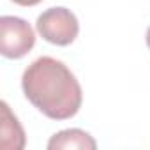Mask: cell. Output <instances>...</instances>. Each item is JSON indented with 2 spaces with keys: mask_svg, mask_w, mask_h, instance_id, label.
<instances>
[{
  "mask_svg": "<svg viewBox=\"0 0 150 150\" xmlns=\"http://www.w3.org/2000/svg\"><path fill=\"white\" fill-rule=\"evenodd\" d=\"M50 150H60V148H85V150H94L97 148L96 139L81 131V129H64L57 134H53L48 141Z\"/></svg>",
  "mask_w": 150,
  "mask_h": 150,
  "instance_id": "cell-4",
  "label": "cell"
},
{
  "mask_svg": "<svg viewBox=\"0 0 150 150\" xmlns=\"http://www.w3.org/2000/svg\"><path fill=\"white\" fill-rule=\"evenodd\" d=\"M35 44L34 28L18 16L0 18V53L6 58H23Z\"/></svg>",
  "mask_w": 150,
  "mask_h": 150,
  "instance_id": "cell-3",
  "label": "cell"
},
{
  "mask_svg": "<svg viewBox=\"0 0 150 150\" xmlns=\"http://www.w3.org/2000/svg\"><path fill=\"white\" fill-rule=\"evenodd\" d=\"M25 146V132L18 118L11 113L9 104L2 103V148L21 150Z\"/></svg>",
  "mask_w": 150,
  "mask_h": 150,
  "instance_id": "cell-5",
  "label": "cell"
},
{
  "mask_svg": "<svg viewBox=\"0 0 150 150\" xmlns=\"http://www.w3.org/2000/svg\"><path fill=\"white\" fill-rule=\"evenodd\" d=\"M145 41H146V46H148V50H150V27H148V30H146V37H145Z\"/></svg>",
  "mask_w": 150,
  "mask_h": 150,
  "instance_id": "cell-7",
  "label": "cell"
},
{
  "mask_svg": "<svg viewBox=\"0 0 150 150\" xmlns=\"http://www.w3.org/2000/svg\"><path fill=\"white\" fill-rule=\"evenodd\" d=\"M21 88L34 108L51 120L72 118L83 103L76 76L53 57H39L25 69Z\"/></svg>",
  "mask_w": 150,
  "mask_h": 150,
  "instance_id": "cell-1",
  "label": "cell"
},
{
  "mask_svg": "<svg viewBox=\"0 0 150 150\" xmlns=\"http://www.w3.org/2000/svg\"><path fill=\"white\" fill-rule=\"evenodd\" d=\"M37 32L55 46H69L80 34L78 18L67 7H50L37 18Z\"/></svg>",
  "mask_w": 150,
  "mask_h": 150,
  "instance_id": "cell-2",
  "label": "cell"
},
{
  "mask_svg": "<svg viewBox=\"0 0 150 150\" xmlns=\"http://www.w3.org/2000/svg\"><path fill=\"white\" fill-rule=\"evenodd\" d=\"M11 2L18 4V6H23V7H32V6H37L42 0H11Z\"/></svg>",
  "mask_w": 150,
  "mask_h": 150,
  "instance_id": "cell-6",
  "label": "cell"
}]
</instances>
